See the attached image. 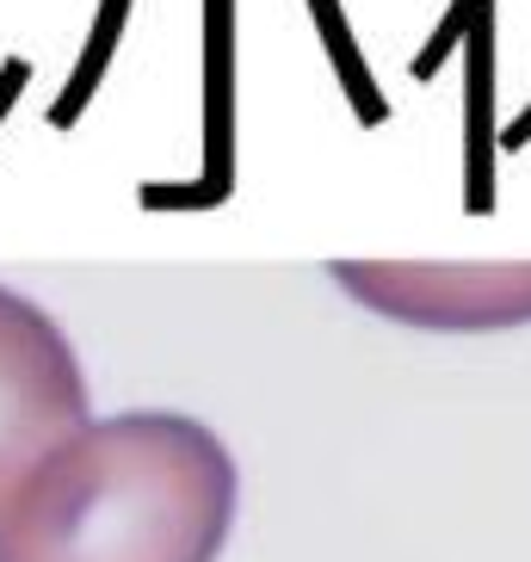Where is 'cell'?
Returning <instances> with one entry per match:
<instances>
[{"mask_svg": "<svg viewBox=\"0 0 531 562\" xmlns=\"http://www.w3.org/2000/svg\"><path fill=\"white\" fill-rule=\"evenodd\" d=\"M235 458L204 420L131 408L50 451L0 519V562H216Z\"/></svg>", "mask_w": 531, "mask_h": 562, "instance_id": "cell-1", "label": "cell"}, {"mask_svg": "<svg viewBox=\"0 0 531 562\" xmlns=\"http://www.w3.org/2000/svg\"><path fill=\"white\" fill-rule=\"evenodd\" d=\"M87 378L68 334L0 284V519L63 439L87 427Z\"/></svg>", "mask_w": 531, "mask_h": 562, "instance_id": "cell-2", "label": "cell"}, {"mask_svg": "<svg viewBox=\"0 0 531 562\" xmlns=\"http://www.w3.org/2000/svg\"><path fill=\"white\" fill-rule=\"evenodd\" d=\"M352 303L427 334H495L531 322V260H334Z\"/></svg>", "mask_w": 531, "mask_h": 562, "instance_id": "cell-3", "label": "cell"}]
</instances>
